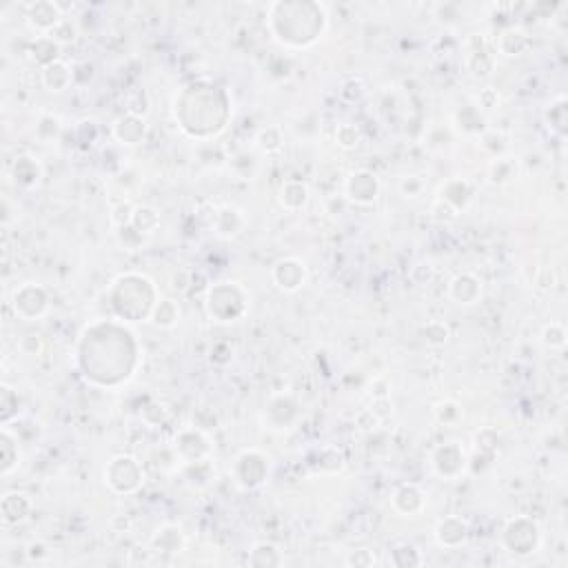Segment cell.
I'll return each instance as SVG.
<instances>
[{"mask_svg": "<svg viewBox=\"0 0 568 568\" xmlns=\"http://www.w3.org/2000/svg\"><path fill=\"white\" fill-rule=\"evenodd\" d=\"M273 280L284 291H298L306 280V269L300 260L286 258L273 267Z\"/></svg>", "mask_w": 568, "mask_h": 568, "instance_id": "cell-2", "label": "cell"}, {"mask_svg": "<svg viewBox=\"0 0 568 568\" xmlns=\"http://www.w3.org/2000/svg\"><path fill=\"white\" fill-rule=\"evenodd\" d=\"M480 293H482V284L478 282V278H473L471 273L457 276L451 282V296L460 304H473L475 300H478Z\"/></svg>", "mask_w": 568, "mask_h": 568, "instance_id": "cell-5", "label": "cell"}, {"mask_svg": "<svg viewBox=\"0 0 568 568\" xmlns=\"http://www.w3.org/2000/svg\"><path fill=\"white\" fill-rule=\"evenodd\" d=\"M346 193H349V198L355 200L358 205H369L380 193V182L369 171H358L349 178V182H346Z\"/></svg>", "mask_w": 568, "mask_h": 568, "instance_id": "cell-1", "label": "cell"}, {"mask_svg": "<svg viewBox=\"0 0 568 568\" xmlns=\"http://www.w3.org/2000/svg\"><path fill=\"white\" fill-rule=\"evenodd\" d=\"M14 178H16V182H21L23 187L36 185V182H38V178H41L38 162H36L33 158H29V156L18 158L16 164H14Z\"/></svg>", "mask_w": 568, "mask_h": 568, "instance_id": "cell-8", "label": "cell"}, {"mask_svg": "<svg viewBox=\"0 0 568 568\" xmlns=\"http://www.w3.org/2000/svg\"><path fill=\"white\" fill-rule=\"evenodd\" d=\"M280 200H282V205L286 207V209H302L304 205H306V200H309V191H306V187L302 185V182H296V180H291V182H286V185L282 187V195H280Z\"/></svg>", "mask_w": 568, "mask_h": 568, "instance_id": "cell-9", "label": "cell"}, {"mask_svg": "<svg viewBox=\"0 0 568 568\" xmlns=\"http://www.w3.org/2000/svg\"><path fill=\"white\" fill-rule=\"evenodd\" d=\"M336 140L344 149H353V146L360 144V132L355 124H340L336 132Z\"/></svg>", "mask_w": 568, "mask_h": 568, "instance_id": "cell-13", "label": "cell"}, {"mask_svg": "<svg viewBox=\"0 0 568 568\" xmlns=\"http://www.w3.org/2000/svg\"><path fill=\"white\" fill-rule=\"evenodd\" d=\"M9 449H11V433L5 429V431H3V473H5V475H9L11 468L18 464V457H14Z\"/></svg>", "mask_w": 568, "mask_h": 568, "instance_id": "cell-16", "label": "cell"}, {"mask_svg": "<svg viewBox=\"0 0 568 568\" xmlns=\"http://www.w3.org/2000/svg\"><path fill=\"white\" fill-rule=\"evenodd\" d=\"M364 555H366V551H358V553H353L351 559H349V564H355V566H360V564L371 566V564H375V559H364Z\"/></svg>", "mask_w": 568, "mask_h": 568, "instance_id": "cell-17", "label": "cell"}, {"mask_svg": "<svg viewBox=\"0 0 568 568\" xmlns=\"http://www.w3.org/2000/svg\"><path fill=\"white\" fill-rule=\"evenodd\" d=\"M544 342H546V346H551V349H564V344H566V333H564V328H562L559 324L546 326V331H544Z\"/></svg>", "mask_w": 568, "mask_h": 568, "instance_id": "cell-14", "label": "cell"}, {"mask_svg": "<svg viewBox=\"0 0 568 568\" xmlns=\"http://www.w3.org/2000/svg\"><path fill=\"white\" fill-rule=\"evenodd\" d=\"M71 78H73V73H71V69L63 60H56V63L47 65L45 71H43V80H45V85H47L49 91H63V89H67L69 82H71Z\"/></svg>", "mask_w": 568, "mask_h": 568, "instance_id": "cell-6", "label": "cell"}, {"mask_svg": "<svg viewBox=\"0 0 568 568\" xmlns=\"http://www.w3.org/2000/svg\"><path fill=\"white\" fill-rule=\"evenodd\" d=\"M433 460H446V464H437L435 471L439 475H444V478H455L457 473H460L464 468V453L460 446H455V444H444V446H439L435 451V457Z\"/></svg>", "mask_w": 568, "mask_h": 568, "instance_id": "cell-4", "label": "cell"}, {"mask_svg": "<svg viewBox=\"0 0 568 568\" xmlns=\"http://www.w3.org/2000/svg\"><path fill=\"white\" fill-rule=\"evenodd\" d=\"M63 21L60 7L53 3H36L29 7V23L33 29L45 31L47 36L58 27V23Z\"/></svg>", "mask_w": 568, "mask_h": 568, "instance_id": "cell-3", "label": "cell"}, {"mask_svg": "<svg viewBox=\"0 0 568 568\" xmlns=\"http://www.w3.org/2000/svg\"><path fill=\"white\" fill-rule=\"evenodd\" d=\"M453 526L455 528H451V518H446V520H442V522L437 524V540H439V544L457 546V544L464 542V537H466V524L460 518H457Z\"/></svg>", "mask_w": 568, "mask_h": 568, "instance_id": "cell-7", "label": "cell"}, {"mask_svg": "<svg viewBox=\"0 0 568 568\" xmlns=\"http://www.w3.org/2000/svg\"><path fill=\"white\" fill-rule=\"evenodd\" d=\"M178 318H180V311H178L176 302H171V300H162V302L156 306L154 322H156L158 326L169 328V326H173V324L178 322Z\"/></svg>", "mask_w": 568, "mask_h": 568, "instance_id": "cell-11", "label": "cell"}, {"mask_svg": "<svg viewBox=\"0 0 568 568\" xmlns=\"http://www.w3.org/2000/svg\"><path fill=\"white\" fill-rule=\"evenodd\" d=\"M435 413H437L439 422H444V424H453L455 419H460V415H462V411L457 409L455 402H444V404H439L435 409Z\"/></svg>", "mask_w": 568, "mask_h": 568, "instance_id": "cell-15", "label": "cell"}, {"mask_svg": "<svg viewBox=\"0 0 568 568\" xmlns=\"http://www.w3.org/2000/svg\"><path fill=\"white\" fill-rule=\"evenodd\" d=\"M160 223V215L156 209H149V207H142V209H136L134 211V220H132V227H136L140 233H149L158 227Z\"/></svg>", "mask_w": 568, "mask_h": 568, "instance_id": "cell-10", "label": "cell"}, {"mask_svg": "<svg viewBox=\"0 0 568 568\" xmlns=\"http://www.w3.org/2000/svg\"><path fill=\"white\" fill-rule=\"evenodd\" d=\"M124 120L129 127H127V132H116V136L127 144H136L144 136V120L136 114H129Z\"/></svg>", "mask_w": 568, "mask_h": 568, "instance_id": "cell-12", "label": "cell"}]
</instances>
